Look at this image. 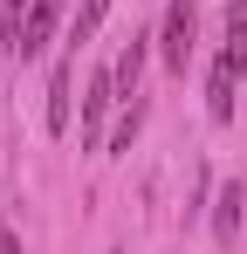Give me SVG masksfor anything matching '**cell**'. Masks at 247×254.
Masks as SVG:
<instances>
[{
	"label": "cell",
	"mask_w": 247,
	"mask_h": 254,
	"mask_svg": "<svg viewBox=\"0 0 247 254\" xmlns=\"http://www.w3.org/2000/svg\"><path fill=\"white\" fill-rule=\"evenodd\" d=\"M185 55H192V0H172L165 7V62L185 69Z\"/></svg>",
	"instance_id": "1"
},
{
	"label": "cell",
	"mask_w": 247,
	"mask_h": 254,
	"mask_svg": "<svg viewBox=\"0 0 247 254\" xmlns=\"http://www.w3.org/2000/svg\"><path fill=\"white\" fill-rule=\"evenodd\" d=\"M55 7H62V0H35V7H28V28H21V42H14L21 62H35L41 48H48V35H55Z\"/></svg>",
	"instance_id": "2"
},
{
	"label": "cell",
	"mask_w": 247,
	"mask_h": 254,
	"mask_svg": "<svg viewBox=\"0 0 247 254\" xmlns=\"http://www.w3.org/2000/svg\"><path fill=\"white\" fill-rule=\"evenodd\" d=\"M234 76H247V69L220 55V62H213V83H206V110H213V124H227V117H234Z\"/></svg>",
	"instance_id": "3"
},
{
	"label": "cell",
	"mask_w": 247,
	"mask_h": 254,
	"mask_svg": "<svg viewBox=\"0 0 247 254\" xmlns=\"http://www.w3.org/2000/svg\"><path fill=\"white\" fill-rule=\"evenodd\" d=\"M110 96H117V76H89V96H82V137H89V144L103 137V117H110Z\"/></svg>",
	"instance_id": "4"
},
{
	"label": "cell",
	"mask_w": 247,
	"mask_h": 254,
	"mask_svg": "<svg viewBox=\"0 0 247 254\" xmlns=\"http://www.w3.org/2000/svg\"><path fill=\"white\" fill-rule=\"evenodd\" d=\"M241 206H247L241 179H234V186H220V206H213V234H220V248H234V241H241Z\"/></svg>",
	"instance_id": "5"
},
{
	"label": "cell",
	"mask_w": 247,
	"mask_h": 254,
	"mask_svg": "<svg viewBox=\"0 0 247 254\" xmlns=\"http://www.w3.org/2000/svg\"><path fill=\"white\" fill-rule=\"evenodd\" d=\"M48 130H69V62H55L48 76Z\"/></svg>",
	"instance_id": "6"
},
{
	"label": "cell",
	"mask_w": 247,
	"mask_h": 254,
	"mask_svg": "<svg viewBox=\"0 0 247 254\" xmlns=\"http://www.w3.org/2000/svg\"><path fill=\"white\" fill-rule=\"evenodd\" d=\"M227 62H241V69H247V0L227 7Z\"/></svg>",
	"instance_id": "7"
},
{
	"label": "cell",
	"mask_w": 247,
	"mask_h": 254,
	"mask_svg": "<svg viewBox=\"0 0 247 254\" xmlns=\"http://www.w3.org/2000/svg\"><path fill=\"white\" fill-rule=\"evenodd\" d=\"M144 42H151V35H130V48H124V62H117V89H124V96L137 89V69H144Z\"/></svg>",
	"instance_id": "8"
},
{
	"label": "cell",
	"mask_w": 247,
	"mask_h": 254,
	"mask_svg": "<svg viewBox=\"0 0 247 254\" xmlns=\"http://www.w3.org/2000/svg\"><path fill=\"white\" fill-rule=\"evenodd\" d=\"M103 14H110V0H82V14H76V35H69V42H89Z\"/></svg>",
	"instance_id": "9"
},
{
	"label": "cell",
	"mask_w": 247,
	"mask_h": 254,
	"mask_svg": "<svg viewBox=\"0 0 247 254\" xmlns=\"http://www.w3.org/2000/svg\"><path fill=\"white\" fill-rule=\"evenodd\" d=\"M137 124H144V110L130 103V117H124V124H117V151H130V137H137Z\"/></svg>",
	"instance_id": "10"
},
{
	"label": "cell",
	"mask_w": 247,
	"mask_h": 254,
	"mask_svg": "<svg viewBox=\"0 0 247 254\" xmlns=\"http://www.w3.org/2000/svg\"><path fill=\"white\" fill-rule=\"evenodd\" d=\"M0 254H21V241H14V227L0 220Z\"/></svg>",
	"instance_id": "11"
}]
</instances>
